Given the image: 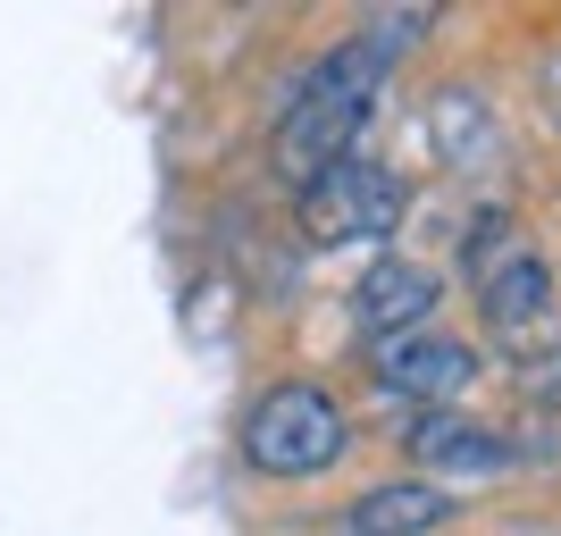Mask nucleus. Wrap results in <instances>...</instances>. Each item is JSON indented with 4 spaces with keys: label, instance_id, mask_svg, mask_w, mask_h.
Returning a JSON list of instances; mask_svg holds the SVG:
<instances>
[{
    "label": "nucleus",
    "instance_id": "5",
    "mask_svg": "<svg viewBox=\"0 0 561 536\" xmlns=\"http://www.w3.org/2000/svg\"><path fill=\"white\" fill-rule=\"evenodd\" d=\"M478 386V352L461 335H402V344H377V395L386 402H420V411H453V402Z\"/></svg>",
    "mask_w": 561,
    "mask_h": 536
},
{
    "label": "nucleus",
    "instance_id": "2",
    "mask_svg": "<svg viewBox=\"0 0 561 536\" xmlns=\"http://www.w3.org/2000/svg\"><path fill=\"white\" fill-rule=\"evenodd\" d=\"M352 444V420L344 402L328 395V386H268V395L252 402V420H243V461L260 469V478H328L335 461H344Z\"/></svg>",
    "mask_w": 561,
    "mask_h": 536
},
{
    "label": "nucleus",
    "instance_id": "6",
    "mask_svg": "<svg viewBox=\"0 0 561 536\" xmlns=\"http://www.w3.org/2000/svg\"><path fill=\"white\" fill-rule=\"evenodd\" d=\"M436 269H420V260H377L369 277L352 285V319H360V335L377 344H402V335H420L427 319H436Z\"/></svg>",
    "mask_w": 561,
    "mask_h": 536
},
{
    "label": "nucleus",
    "instance_id": "7",
    "mask_svg": "<svg viewBox=\"0 0 561 536\" xmlns=\"http://www.w3.org/2000/svg\"><path fill=\"white\" fill-rule=\"evenodd\" d=\"M411 461L436 469V478H494V469H512V436L486 420H461V411H420L411 420Z\"/></svg>",
    "mask_w": 561,
    "mask_h": 536
},
{
    "label": "nucleus",
    "instance_id": "1",
    "mask_svg": "<svg viewBox=\"0 0 561 536\" xmlns=\"http://www.w3.org/2000/svg\"><path fill=\"white\" fill-rule=\"evenodd\" d=\"M427 25H436V9H394V18H377L369 34L335 43L328 59L302 76V93L285 101L277 142H268V160H277V176L294 193L319 185L335 160H352V135L369 126L377 93H386V76H394V59H402V43H420Z\"/></svg>",
    "mask_w": 561,
    "mask_h": 536
},
{
    "label": "nucleus",
    "instance_id": "3",
    "mask_svg": "<svg viewBox=\"0 0 561 536\" xmlns=\"http://www.w3.org/2000/svg\"><path fill=\"white\" fill-rule=\"evenodd\" d=\"M461 269H469V294H478V310H486L494 335H528V327L553 310V269H545V252L503 210H486L469 227Z\"/></svg>",
    "mask_w": 561,
    "mask_h": 536
},
{
    "label": "nucleus",
    "instance_id": "4",
    "mask_svg": "<svg viewBox=\"0 0 561 536\" xmlns=\"http://www.w3.org/2000/svg\"><path fill=\"white\" fill-rule=\"evenodd\" d=\"M402 210H411V193H402L394 168L377 160H335L319 185H302V235L310 243H369V235H394Z\"/></svg>",
    "mask_w": 561,
    "mask_h": 536
},
{
    "label": "nucleus",
    "instance_id": "11",
    "mask_svg": "<svg viewBox=\"0 0 561 536\" xmlns=\"http://www.w3.org/2000/svg\"><path fill=\"white\" fill-rule=\"evenodd\" d=\"M537 93H545V117L561 126V43L545 50V68H537Z\"/></svg>",
    "mask_w": 561,
    "mask_h": 536
},
{
    "label": "nucleus",
    "instance_id": "9",
    "mask_svg": "<svg viewBox=\"0 0 561 536\" xmlns=\"http://www.w3.org/2000/svg\"><path fill=\"white\" fill-rule=\"evenodd\" d=\"M478 142H486V101L478 93H445L436 101V151H445V160H469Z\"/></svg>",
    "mask_w": 561,
    "mask_h": 536
},
{
    "label": "nucleus",
    "instance_id": "8",
    "mask_svg": "<svg viewBox=\"0 0 561 536\" xmlns=\"http://www.w3.org/2000/svg\"><path fill=\"white\" fill-rule=\"evenodd\" d=\"M453 520V494L427 487V478H402V487H369L344 512V536H427Z\"/></svg>",
    "mask_w": 561,
    "mask_h": 536
},
{
    "label": "nucleus",
    "instance_id": "10",
    "mask_svg": "<svg viewBox=\"0 0 561 536\" xmlns=\"http://www.w3.org/2000/svg\"><path fill=\"white\" fill-rule=\"evenodd\" d=\"M519 395L545 402V411H561V352H545V361H528V369H519Z\"/></svg>",
    "mask_w": 561,
    "mask_h": 536
}]
</instances>
